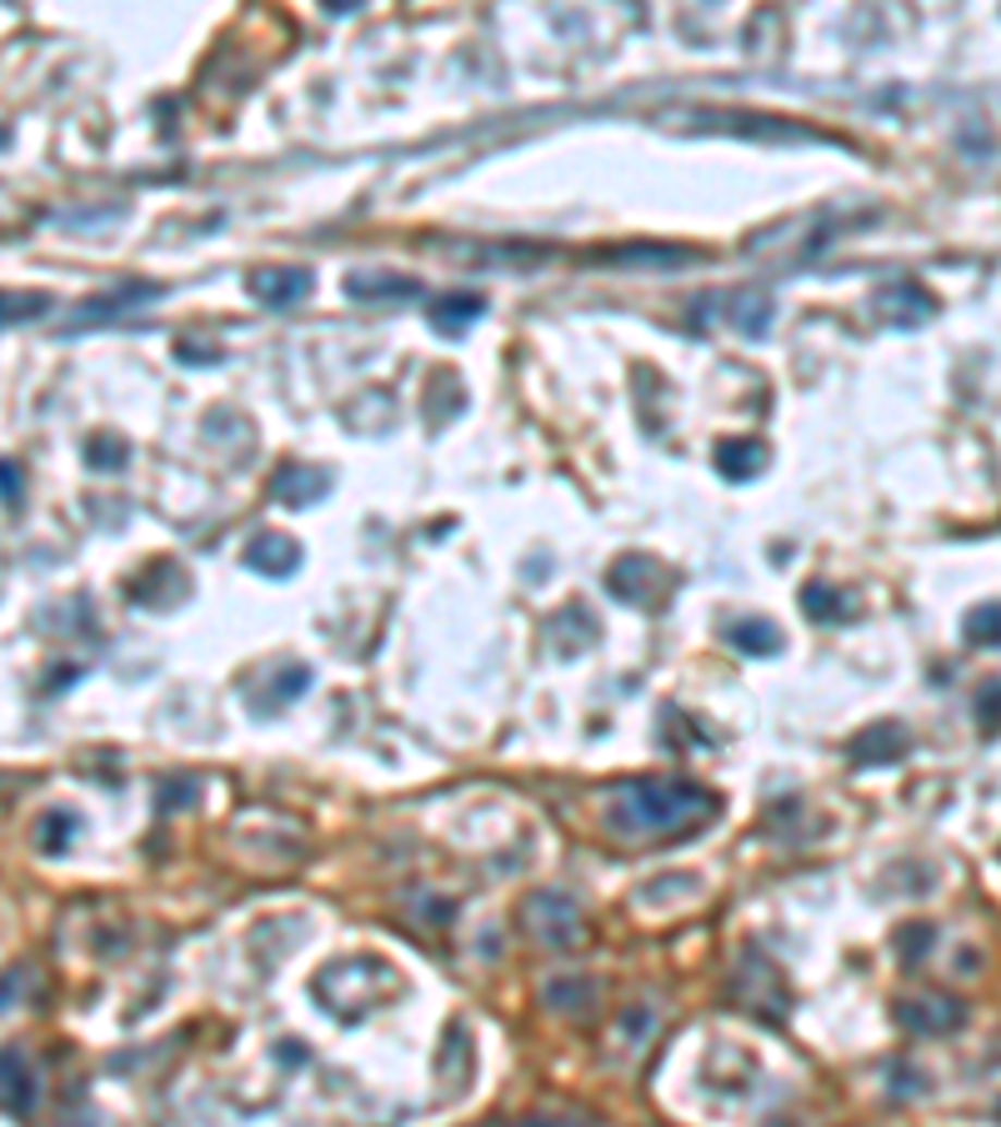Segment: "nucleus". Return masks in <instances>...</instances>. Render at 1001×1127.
<instances>
[{"label": "nucleus", "instance_id": "f257e3e1", "mask_svg": "<svg viewBox=\"0 0 1001 1127\" xmlns=\"http://www.w3.org/2000/svg\"><path fill=\"white\" fill-rule=\"evenodd\" d=\"M621 827L642 832V837H681L696 822H706L717 812L711 792L686 787V781H631L626 792L617 797Z\"/></svg>", "mask_w": 1001, "mask_h": 1127}, {"label": "nucleus", "instance_id": "f03ea898", "mask_svg": "<svg viewBox=\"0 0 1001 1127\" xmlns=\"http://www.w3.org/2000/svg\"><path fill=\"white\" fill-rule=\"evenodd\" d=\"M36 1103V1088H30V1073H25L21 1053L0 1047V1107L5 1113H30Z\"/></svg>", "mask_w": 1001, "mask_h": 1127}, {"label": "nucleus", "instance_id": "7ed1b4c3", "mask_svg": "<svg viewBox=\"0 0 1001 1127\" xmlns=\"http://www.w3.org/2000/svg\"><path fill=\"white\" fill-rule=\"evenodd\" d=\"M251 291H256L266 306H285V301H301L310 291V271H260L256 281H251Z\"/></svg>", "mask_w": 1001, "mask_h": 1127}, {"label": "nucleus", "instance_id": "20e7f679", "mask_svg": "<svg viewBox=\"0 0 1001 1127\" xmlns=\"http://www.w3.org/2000/svg\"><path fill=\"white\" fill-rule=\"evenodd\" d=\"M291 561H301V552L291 542H281V536H266V542L251 546V567H266L271 577H285Z\"/></svg>", "mask_w": 1001, "mask_h": 1127}, {"label": "nucleus", "instance_id": "39448f33", "mask_svg": "<svg viewBox=\"0 0 1001 1127\" xmlns=\"http://www.w3.org/2000/svg\"><path fill=\"white\" fill-rule=\"evenodd\" d=\"M761 461H767V451L756 447V441H746V447H721L717 466L731 471V476H752V471H761Z\"/></svg>", "mask_w": 1001, "mask_h": 1127}, {"label": "nucleus", "instance_id": "423d86ee", "mask_svg": "<svg viewBox=\"0 0 1001 1127\" xmlns=\"http://www.w3.org/2000/svg\"><path fill=\"white\" fill-rule=\"evenodd\" d=\"M777 627H767V621H742L736 627V646H746V652H777Z\"/></svg>", "mask_w": 1001, "mask_h": 1127}, {"label": "nucleus", "instance_id": "0eeeda50", "mask_svg": "<svg viewBox=\"0 0 1001 1127\" xmlns=\"http://www.w3.org/2000/svg\"><path fill=\"white\" fill-rule=\"evenodd\" d=\"M481 311V301L466 296V301H445V306H436V322L445 326V331H456V326H466V316H476Z\"/></svg>", "mask_w": 1001, "mask_h": 1127}, {"label": "nucleus", "instance_id": "6e6552de", "mask_svg": "<svg viewBox=\"0 0 1001 1127\" xmlns=\"http://www.w3.org/2000/svg\"><path fill=\"white\" fill-rule=\"evenodd\" d=\"M46 306H50L46 296H21V301H15V296H0V326L11 322V316H30V311H46Z\"/></svg>", "mask_w": 1001, "mask_h": 1127}, {"label": "nucleus", "instance_id": "1a4fd4ad", "mask_svg": "<svg viewBox=\"0 0 1001 1127\" xmlns=\"http://www.w3.org/2000/svg\"><path fill=\"white\" fill-rule=\"evenodd\" d=\"M0 492L11 496V466H0Z\"/></svg>", "mask_w": 1001, "mask_h": 1127}]
</instances>
